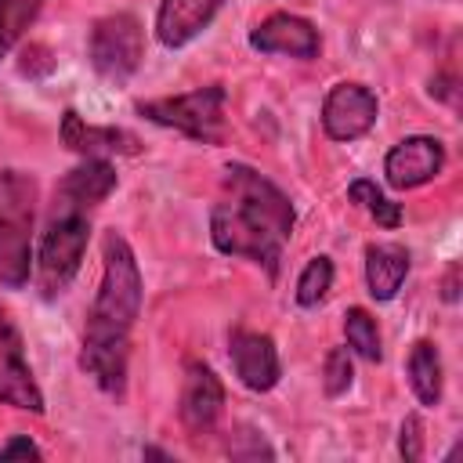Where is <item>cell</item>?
I'll use <instances>...</instances> for the list:
<instances>
[{
	"mask_svg": "<svg viewBox=\"0 0 463 463\" xmlns=\"http://www.w3.org/2000/svg\"><path fill=\"white\" fill-rule=\"evenodd\" d=\"M0 402L33 416H43V405H47L33 376V365L25 358V340L4 307H0Z\"/></svg>",
	"mask_w": 463,
	"mask_h": 463,
	"instance_id": "8",
	"label": "cell"
},
{
	"mask_svg": "<svg viewBox=\"0 0 463 463\" xmlns=\"http://www.w3.org/2000/svg\"><path fill=\"white\" fill-rule=\"evenodd\" d=\"M329 289H333V260L326 253H318L304 264V271L297 279V304L300 307H318Z\"/></svg>",
	"mask_w": 463,
	"mask_h": 463,
	"instance_id": "20",
	"label": "cell"
},
{
	"mask_svg": "<svg viewBox=\"0 0 463 463\" xmlns=\"http://www.w3.org/2000/svg\"><path fill=\"white\" fill-rule=\"evenodd\" d=\"M145 58V29L130 11H116V14H101L90 33H87V61L90 69L112 83L123 87Z\"/></svg>",
	"mask_w": 463,
	"mask_h": 463,
	"instance_id": "6",
	"label": "cell"
},
{
	"mask_svg": "<svg viewBox=\"0 0 463 463\" xmlns=\"http://www.w3.org/2000/svg\"><path fill=\"white\" fill-rule=\"evenodd\" d=\"M456 279H459V264H449V271H445V289H441V297H445L449 304L459 297V289H456Z\"/></svg>",
	"mask_w": 463,
	"mask_h": 463,
	"instance_id": "25",
	"label": "cell"
},
{
	"mask_svg": "<svg viewBox=\"0 0 463 463\" xmlns=\"http://www.w3.org/2000/svg\"><path fill=\"white\" fill-rule=\"evenodd\" d=\"M0 459H43V449L29 434H14L11 441L0 445Z\"/></svg>",
	"mask_w": 463,
	"mask_h": 463,
	"instance_id": "24",
	"label": "cell"
},
{
	"mask_svg": "<svg viewBox=\"0 0 463 463\" xmlns=\"http://www.w3.org/2000/svg\"><path fill=\"white\" fill-rule=\"evenodd\" d=\"M224 105H228L224 83H206L188 94L137 101L134 112L156 127H170V130L199 141V145H221L224 141Z\"/></svg>",
	"mask_w": 463,
	"mask_h": 463,
	"instance_id": "5",
	"label": "cell"
},
{
	"mask_svg": "<svg viewBox=\"0 0 463 463\" xmlns=\"http://www.w3.org/2000/svg\"><path fill=\"white\" fill-rule=\"evenodd\" d=\"M297 210L289 195L246 163H228L217 203L210 210V242L224 257L250 260L271 279L279 275Z\"/></svg>",
	"mask_w": 463,
	"mask_h": 463,
	"instance_id": "2",
	"label": "cell"
},
{
	"mask_svg": "<svg viewBox=\"0 0 463 463\" xmlns=\"http://www.w3.org/2000/svg\"><path fill=\"white\" fill-rule=\"evenodd\" d=\"M145 279L134 257V246L123 232L109 228L101 235V282L87 311L80 369L109 394H127V362H130V333L141 315Z\"/></svg>",
	"mask_w": 463,
	"mask_h": 463,
	"instance_id": "1",
	"label": "cell"
},
{
	"mask_svg": "<svg viewBox=\"0 0 463 463\" xmlns=\"http://www.w3.org/2000/svg\"><path fill=\"white\" fill-rule=\"evenodd\" d=\"M322 130L329 141H358L380 119V98L354 80H340L322 98Z\"/></svg>",
	"mask_w": 463,
	"mask_h": 463,
	"instance_id": "7",
	"label": "cell"
},
{
	"mask_svg": "<svg viewBox=\"0 0 463 463\" xmlns=\"http://www.w3.org/2000/svg\"><path fill=\"white\" fill-rule=\"evenodd\" d=\"M344 336H347V351H354L365 362H380L383 347H380V326L365 307H347L344 311Z\"/></svg>",
	"mask_w": 463,
	"mask_h": 463,
	"instance_id": "18",
	"label": "cell"
},
{
	"mask_svg": "<svg viewBox=\"0 0 463 463\" xmlns=\"http://www.w3.org/2000/svg\"><path fill=\"white\" fill-rule=\"evenodd\" d=\"M228 358L232 369L239 376V383L253 394L271 391L282 380V362H279V347L268 333L257 329H232L228 336Z\"/></svg>",
	"mask_w": 463,
	"mask_h": 463,
	"instance_id": "12",
	"label": "cell"
},
{
	"mask_svg": "<svg viewBox=\"0 0 463 463\" xmlns=\"http://www.w3.org/2000/svg\"><path fill=\"white\" fill-rule=\"evenodd\" d=\"M40 184L25 170H0V286L22 289L33 275Z\"/></svg>",
	"mask_w": 463,
	"mask_h": 463,
	"instance_id": "4",
	"label": "cell"
},
{
	"mask_svg": "<svg viewBox=\"0 0 463 463\" xmlns=\"http://www.w3.org/2000/svg\"><path fill=\"white\" fill-rule=\"evenodd\" d=\"M445 170V145L434 134H409L383 156V181L394 192H412Z\"/></svg>",
	"mask_w": 463,
	"mask_h": 463,
	"instance_id": "9",
	"label": "cell"
},
{
	"mask_svg": "<svg viewBox=\"0 0 463 463\" xmlns=\"http://www.w3.org/2000/svg\"><path fill=\"white\" fill-rule=\"evenodd\" d=\"M405 376H409V387L416 394L420 405L434 409L441 402V387H445V369H441V354H438V344L434 340H416L409 358H405Z\"/></svg>",
	"mask_w": 463,
	"mask_h": 463,
	"instance_id": "16",
	"label": "cell"
},
{
	"mask_svg": "<svg viewBox=\"0 0 463 463\" xmlns=\"http://www.w3.org/2000/svg\"><path fill=\"white\" fill-rule=\"evenodd\" d=\"M412 268V257L405 246L398 242H369L365 246V286H369V297L387 304L398 297L405 275Z\"/></svg>",
	"mask_w": 463,
	"mask_h": 463,
	"instance_id": "15",
	"label": "cell"
},
{
	"mask_svg": "<svg viewBox=\"0 0 463 463\" xmlns=\"http://www.w3.org/2000/svg\"><path fill=\"white\" fill-rule=\"evenodd\" d=\"M116 166L101 156H83L72 170L54 184L47 221L40 232V250L33 257V279L43 300L61 297L80 275L87 242H90V213L116 188Z\"/></svg>",
	"mask_w": 463,
	"mask_h": 463,
	"instance_id": "3",
	"label": "cell"
},
{
	"mask_svg": "<svg viewBox=\"0 0 463 463\" xmlns=\"http://www.w3.org/2000/svg\"><path fill=\"white\" fill-rule=\"evenodd\" d=\"M141 456H145V459H170V452H163V449H145Z\"/></svg>",
	"mask_w": 463,
	"mask_h": 463,
	"instance_id": "26",
	"label": "cell"
},
{
	"mask_svg": "<svg viewBox=\"0 0 463 463\" xmlns=\"http://www.w3.org/2000/svg\"><path fill=\"white\" fill-rule=\"evenodd\" d=\"M61 145L69 152H76L80 159L83 156H101V159H112V156H137L145 145L137 134L123 130V127H98V123H87L76 109H65L61 112Z\"/></svg>",
	"mask_w": 463,
	"mask_h": 463,
	"instance_id": "13",
	"label": "cell"
},
{
	"mask_svg": "<svg viewBox=\"0 0 463 463\" xmlns=\"http://www.w3.org/2000/svg\"><path fill=\"white\" fill-rule=\"evenodd\" d=\"M347 199L354 206H362L380 228H398L402 224V203H394L391 195H383V188L376 181H369V177H354L347 184Z\"/></svg>",
	"mask_w": 463,
	"mask_h": 463,
	"instance_id": "17",
	"label": "cell"
},
{
	"mask_svg": "<svg viewBox=\"0 0 463 463\" xmlns=\"http://www.w3.org/2000/svg\"><path fill=\"white\" fill-rule=\"evenodd\" d=\"M246 43L260 54H279V58H297V61H311L322 51V36L315 22H307L304 14H289V11H275L264 22H257Z\"/></svg>",
	"mask_w": 463,
	"mask_h": 463,
	"instance_id": "10",
	"label": "cell"
},
{
	"mask_svg": "<svg viewBox=\"0 0 463 463\" xmlns=\"http://www.w3.org/2000/svg\"><path fill=\"white\" fill-rule=\"evenodd\" d=\"M228 456L232 459H275V449L264 441V434H257V430H239V434H232V441H228Z\"/></svg>",
	"mask_w": 463,
	"mask_h": 463,
	"instance_id": "22",
	"label": "cell"
},
{
	"mask_svg": "<svg viewBox=\"0 0 463 463\" xmlns=\"http://www.w3.org/2000/svg\"><path fill=\"white\" fill-rule=\"evenodd\" d=\"M221 7H224V0H159V7H156V40L166 51L188 47L195 36H203L213 25Z\"/></svg>",
	"mask_w": 463,
	"mask_h": 463,
	"instance_id": "14",
	"label": "cell"
},
{
	"mask_svg": "<svg viewBox=\"0 0 463 463\" xmlns=\"http://www.w3.org/2000/svg\"><path fill=\"white\" fill-rule=\"evenodd\" d=\"M398 452L405 463H416L423 459V420L416 412H409L402 420V434H398Z\"/></svg>",
	"mask_w": 463,
	"mask_h": 463,
	"instance_id": "23",
	"label": "cell"
},
{
	"mask_svg": "<svg viewBox=\"0 0 463 463\" xmlns=\"http://www.w3.org/2000/svg\"><path fill=\"white\" fill-rule=\"evenodd\" d=\"M351 383H354L351 351H347V347H329V351H326V362H322V391H326V398L347 394Z\"/></svg>",
	"mask_w": 463,
	"mask_h": 463,
	"instance_id": "21",
	"label": "cell"
},
{
	"mask_svg": "<svg viewBox=\"0 0 463 463\" xmlns=\"http://www.w3.org/2000/svg\"><path fill=\"white\" fill-rule=\"evenodd\" d=\"M221 412H224V383H221V376L206 362L192 358L184 365L181 398H177V416H181L184 430L188 434H210L217 427Z\"/></svg>",
	"mask_w": 463,
	"mask_h": 463,
	"instance_id": "11",
	"label": "cell"
},
{
	"mask_svg": "<svg viewBox=\"0 0 463 463\" xmlns=\"http://www.w3.org/2000/svg\"><path fill=\"white\" fill-rule=\"evenodd\" d=\"M47 0H0V58L29 33Z\"/></svg>",
	"mask_w": 463,
	"mask_h": 463,
	"instance_id": "19",
	"label": "cell"
}]
</instances>
